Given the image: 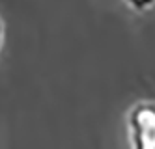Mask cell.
Instances as JSON below:
<instances>
[{"mask_svg": "<svg viewBox=\"0 0 155 149\" xmlns=\"http://www.w3.org/2000/svg\"><path fill=\"white\" fill-rule=\"evenodd\" d=\"M4 43H6V24L2 17H0V52L4 50Z\"/></svg>", "mask_w": 155, "mask_h": 149, "instance_id": "3", "label": "cell"}, {"mask_svg": "<svg viewBox=\"0 0 155 149\" xmlns=\"http://www.w3.org/2000/svg\"><path fill=\"white\" fill-rule=\"evenodd\" d=\"M131 11H137V13H146V11L155 8V0H121Z\"/></svg>", "mask_w": 155, "mask_h": 149, "instance_id": "2", "label": "cell"}, {"mask_svg": "<svg viewBox=\"0 0 155 149\" xmlns=\"http://www.w3.org/2000/svg\"><path fill=\"white\" fill-rule=\"evenodd\" d=\"M129 149H155V101L140 99L125 112Z\"/></svg>", "mask_w": 155, "mask_h": 149, "instance_id": "1", "label": "cell"}]
</instances>
